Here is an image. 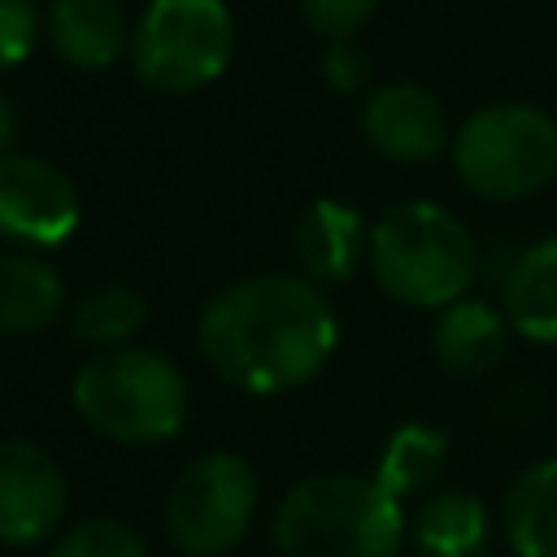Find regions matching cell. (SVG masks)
I'll return each instance as SVG.
<instances>
[{"instance_id":"10","label":"cell","mask_w":557,"mask_h":557,"mask_svg":"<svg viewBox=\"0 0 557 557\" xmlns=\"http://www.w3.org/2000/svg\"><path fill=\"white\" fill-rule=\"evenodd\" d=\"M361 135L379 157L400 161V165L435 161L453 144L440 100L418 83L374 87L361 104Z\"/></svg>"},{"instance_id":"3","label":"cell","mask_w":557,"mask_h":557,"mask_svg":"<svg viewBox=\"0 0 557 557\" xmlns=\"http://www.w3.org/2000/svg\"><path fill=\"white\" fill-rule=\"evenodd\" d=\"M374 283L413 309H444L466 296L479 252L461 218L435 200H400L379 213L366 239Z\"/></svg>"},{"instance_id":"12","label":"cell","mask_w":557,"mask_h":557,"mask_svg":"<svg viewBox=\"0 0 557 557\" xmlns=\"http://www.w3.org/2000/svg\"><path fill=\"white\" fill-rule=\"evenodd\" d=\"M44 39L74 70H109L131 52V17L122 0H48Z\"/></svg>"},{"instance_id":"1","label":"cell","mask_w":557,"mask_h":557,"mask_svg":"<svg viewBox=\"0 0 557 557\" xmlns=\"http://www.w3.org/2000/svg\"><path fill=\"white\" fill-rule=\"evenodd\" d=\"M200 357L248 396H278L309 383L339 344V322L305 274H248L222 287L196 322Z\"/></svg>"},{"instance_id":"6","label":"cell","mask_w":557,"mask_h":557,"mask_svg":"<svg viewBox=\"0 0 557 557\" xmlns=\"http://www.w3.org/2000/svg\"><path fill=\"white\" fill-rule=\"evenodd\" d=\"M235 52L226 0H148L131 26V70L161 96L209 87Z\"/></svg>"},{"instance_id":"11","label":"cell","mask_w":557,"mask_h":557,"mask_svg":"<svg viewBox=\"0 0 557 557\" xmlns=\"http://www.w3.org/2000/svg\"><path fill=\"white\" fill-rule=\"evenodd\" d=\"M509 339H513V326L505 309L479 296H461L440 309L431 331V352L440 370L453 379H487L496 366H505Z\"/></svg>"},{"instance_id":"22","label":"cell","mask_w":557,"mask_h":557,"mask_svg":"<svg viewBox=\"0 0 557 557\" xmlns=\"http://www.w3.org/2000/svg\"><path fill=\"white\" fill-rule=\"evenodd\" d=\"M44 35V13L35 0H0V70L22 65Z\"/></svg>"},{"instance_id":"16","label":"cell","mask_w":557,"mask_h":557,"mask_svg":"<svg viewBox=\"0 0 557 557\" xmlns=\"http://www.w3.org/2000/svg\"><path fill=\"white\" fill-rule=\"evenodd\" d=\"M65 318L61 274L30 252H0V335H35Z\"/></svg>"},{"instance_id":"7","label":"cell","mask_w":557,"mask_h":557,"mask_svg":"<svg viewBox=\"0 0 557 557\" xmlns=\"http://www.w3.org/2000/svg\"><path fill=\"white\" fill-rule=\"evenodd\" d=\"M257 470L235 453H205L165 496V535L183 557L231 553L257 518Z\"/></svg>"},{"instance_id":"13","label":"cell","mask_w":557,"mask_h":557,"mask_svg":"<svg viewBox=\"0 0 557 557\" xmlns=\"http://www.w3.org/2000/svg\"><path fill=\"white\" fill-rule=\"evenodd\" d=\"M366 222L352 205L344 200H313L300 222H296V235H292V248H296V265L309 283L326 287V283H344L357 274L361 257H366Z\"/></svg>"},{"instance_id":"8","label":"cell","mask_w":557,"mask_h":557,"mask_svg":"<svg viewBox=\"0 0 557 557\" xmlns=\"http://www.w3.org/2000/svg\"><path fill=\"white\" fill-rule=\"evenodd\" d=\"M83 205L70 174L44 157H0V235L26 248H57L78 231Z\"/></svg>"},{"instance_id":"5","label":"cell","mask_w":557,"mask_h":557,"mask_svg":"<svg viewBox=\"0 0 557 557\" xmlns=\"http://www.w3.org/2000/svg\"><path fill=\"white\" fill-rule=\"evenodd\" d=\"M453 170L479 200H527L557 174V122L535 104H483L453 131Z\"/></svg>"},{"instance_id":"21","label":"cell","mask_w":557,"mask_h":557,"mask_svg":"<svg viewBox=\"0 0 557 557\" xmlns=\"http://www.w3.org/2000/svg\"><path fill=\"white\" fill-rule=\"evenodd\" d=\"M379 0H300V17L313 35H322L326 44L335 39H352L370 17H374Z\"/></svg>"},{"instance_id":"18","label":"cell","mask_w":557,"mask_h":557,"mask_svg":"<svg viewBox=\"0 0 557 557\" xmlns=\"http://www.w3.org/2000/svg\"><path fill=\"white\" fill-rule=\"evenodd\" d=\"M444 461H448V435L435 426H422V422H405L387 435L379 466H374V483L387 496L405 500V496L435 487L444 474Z\"/></svg>"},{"instance_id":"23","label":"cell","mask_w":557,"mask_h":557,"mask_svg":"<svg viewBox=\"0 0 557 557\" xmlns=\"http://www.w3.org/2000/svg\"><path fill=\"white\" fill-rule=\"evenodd\" d=\"M322 74L335 91H357L366 87V74H370V61L361 57V48L352 39H335L326 44V57H322Z\"/></svg>"},{"instance_id":"17","label":"cell","mask_w":557,"mask_h":557,"mask_svg":"<svg viewBox=\"0 0 557 557\" xmlns=\"http://www.w3.org/2000/svg\"><path fill=\"white\" fill-rule=\"evenodd\" d=\"M500 518L518 557H557V457L527 466L509 483Z\"/></svg>"},{"instance_id":"20","label":"cell","mask_w":557,"mask_h":557,"mask_svg":"<svg viewBox=\"0 0 557 557\" xmlns=\"http://www.w3.org/2000/svg\"><path fill=\"white\" fill-rule=\"evenodd\" d=\"M144 535L109 513H91L78 518L70 527H61L48 544V557H144Z\"/></svg>"},{"instance_id":"14","label":"cell","mask_w":557,"mask_h":557,"mask_svg":"<svg viewBox=\"0 0 557 557\" xmlns=\"http://www.w3.org/2000/svg\"><path fill=\"white\" fill-rule=\"evenodd\" d=\"M505 318L522 339L557 344V235L522 248L505 278Z\"/></svg>"},{"instance_id":"19","label":"cell","mask_w":557,"mask_h":557,"mask_svg":"<svg viewBox=\"0 0 557 557\" xmlns=\"http://www.w3.org/2000/svg\"><path fill=\"white\" fill-rule=\"evenodd\" d=\"M144 318H148V305L126 283H100V287H91L65 305L70 335L83 344H96V348L131 344V335L144 326Z\"/></svg>"},{"instance_id":"9","label":"cell","mask_w":557,"mask_h":557,"mask_svg":"<svg viewBox=\"0 0 557 557\" xmlns=\"http://www.w3.org/2000/svg\"><path fill=\"white\" fill-rule=\"evenodd\" d=\"M70 505L65 470L35 440H0V544L30 548L61 531Z\"/></svg>"},{"instance_id":"4","label":"cell","mask_w":557,"mask_h":557,"mask_svg":"<svg viewBox=\"0 0 557 557\" xmlns=\"http://www.w3.org/2000/svg\"><path fill=\"white\" fill-rule=\"evenodd\" d=\"M70 400L96 435L144 448L178 435L187 418V379L165 352L117 344L91 352L78 366Z\"/></svg>"},{"instance_id":"24","label":"cell","mask_w":557,"mask_h":557,"mask_svg":"<svg viewBox=\"0 0 557 557\" xmlns=\"http://www.w3.org/2000/svg\"><path fill=\"white\" fill-rule=\"evenodd\" d=\"M13 139H17V109H13V100L0 91V157L13 152Z\"/></svg>"},{"instance_id":"15","label":"cell","mask_w":557,"mask_h":557,"mask_svg":"<svg viewBox=\"0 0 557 557\" xmlns=\"http://www.w3.org/2000/svg\"><path fill=\"white\" fill-rule=\"evenodd\" d=\"M487 540H492L487 509L479 496L461 487L431 492L409 522L413 557H483Z\"/></svg>"},{"instance_id":"2","label":"cell","mask_w":557,"mask_h":557,"mask_svg":"<svg viewBox=\"0 0 557 557\" xmlns=\"http://www.w3.org/2000/svg\"><path fill=\"white\" fill-rule=\"evenodd\" d=\"M278 557H396L405 540L400 500L374 474H313L274 509Z\"/></svg>"}]
</instances>
